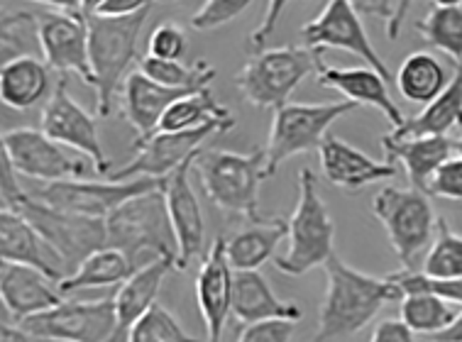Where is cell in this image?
<instances>
[{
    "label": "cell",
    "mask_w": 462,
    "mask_h": 342,
    "mask_svg": "<svg viewBox=\"0 0 462 342\" xmlns=\"http://www.w3.org/2000/svg\"><path fill=\"white\" fill-rule=\"evenodd\" d=\"M137 67L147 79L154 84L169 86V88H206V86L216 79V69L206 64L203 59L194 61L191 67H186L181 61H171V59H157V57H140Z\"/></svg>",
    "instance_id": "e575fe53"
},
{
    "label": "cell",
    "mask_w": 462,
    "mask_h": 342,
    "mask_svg": "<svg viewBox=\"0 0 462 342\" xmlns=\"http://www.w3.org/2000/svg\"><path fill=\"white\" fill-rule=\"evenodd\" d=\"M372 213L387 230L389 245L403 264V269L419 267L420 252L426 250L438 230V217L430 199L419 189L384 186L372 199Z\"/></svg>",
    "instance_id": "52a82bcc"
},
{
    "label": "cell",
    "mask_w": 462,
    "mask_h": 342,
    "mask_svg": "<svg viewBox=\"0 0 462 342\" xmlns=\"http://www.w3.org/2000/svg\"><path fill=\"white\" fill-rule=\"evenodd\" d=\"M0 299H3L5 313L15 318V323H23L25 318L60 306L64 293L60 291V284L42 274L40 269L3 262Z\"/></svg>",
    "instance_id": "44dd1931"
},
{
    "label": "cell",
    "mask_w": 462,
    "mask_h": 342,
    "mask_svg": "<svg viewBox=\"0 0 462 342\" xmlns=\"http://www.w3.org/2000/svg\"><path fill=\"white\" fill-rule=\"evenodd\" d=\"M189 50V40H186V32L177 23H160L150 32V40H147V54L157 59H171V61H181Z\"/></svg>",
    "instance_id": "60d3db41"
},
{
    "label": "cell",
    "mask_w": 462,
    "mask_h": 342,
    "mask_svg": "<svg viewBox=\"0 0 462 342\" xmlns=\"http://www.w3.org/2000/svg\"><path fill=\"white\" fill-rule=\"evenodd\" d=\"M433 342H462V310L455 316V320L446 330L433 335Z\"/></svg>",
    "instance_id": "f907efd6"
},
{
    "label": "cell",
    "mask_w": 462,
    "mask_h": 342,
    "mask_svg": "<svg viewBox=\"0 0 462 342\" xmlns=\"http://www.w3.org/2000/svg\"><path fill=\"white\" fill-rule=\"evenodd\" d=\"M433 5H438V8H457V5H462V0H430Z\"/></svg>",
    "instance_id": "11a10c76"
},
{
    "label": "cell",
    "mask_w": 462,
    "mask_h": 342,
    "mask_svg": "<svg viewBox=\"0 0 462 342\" xmlns=\"http://www.w3.org/2000/svg\"><path fill=\"white\" fill-rule=\"evenodd\" d=\"M320 169L323 176L337 189H345L347 193H355L365 186L387 181L399 174V169L392 162H377L370 154L345 143L336 134H328L320 144Z\"/></svg>",
    "instance_id": "ffe728a7"
},
{
    "label": "cell",
    "mask_w": 462,
    "mask_h": 342,
    "mask_svg": "<svg viewBox=\"0 0 462 342\" xmlns=\"http://www.w3.org/2000/svg\"><path fill=\"white\" fill-rule=\"evenodd\" d=\"M3 152L10 157L17 174L42 184L84 179L86 171L91 169L96 171V167L86 159L71 154L64 144L54 143L44 130H32V127L8 130L3 134Z\"/></svg>",
    "instance_id": "7c38bea8"
},
{
    "label": "cell",
    "mask_w": 462,
    "mask_h": 342,
    "mask_svg": "<svg viewBox=\"0 0 462 342\" xmlns=\"http://www.w3.org/2000/svg\"><path fill=\"white\" fill-rule=\"evenodd\" d=\"M196 174L208 200L216 208L245 216L247 220H262L260 186L267 174V150H253L250 154L223 150H201L194 162Z\"/></svg>",
    "instance_id": "3957f363"
},
{
    "label": "cell",
    "mask_w": 462,
    "mask_h": 342,
    "mask_svg": "<svg viewBox=\"0 0 462 342\" xmlns=\"http://www.w3.org/2000/svg\"><path fill=\"white\" fill-rule=\"evenodd\" d=\"M196 91H201V88H196V86L169 88V86L154 84L143 71H130L125 84H123V117L127 120V125L137 133L134 143H143L157 133L162 117L174 100Z\"/></svg>",
    "instance_id": "7402d4cb"
},
{
    "label": "cell",
    "mask_w": 462,
    "mask_h": 342,
    "mask_svg": "<svg viewBox=\"0 0 462 342\" xmlns=\"http://www.w3.org/2000/svg\"><path fill=\"white\" fill-rule=\"evenodd\" d=\"M40 47L47 67L69 76L76 74L93 88L88 61V20L81 10H47L37 13Z\"/></svg>",
    "instance_id": "2e32d148"
},
{
    "label": "cell",
    "mask_w": 462,
    "mask_h": 342,
    "mask_svg": "<svg viewBox=\"0 0 462 342\" xmlns=\"http://www.w3.org/2000/svg\"><path fill=\"white\" fill-rule=\"evenodd\" d=\"M167 272H177V264L171 259H154L144 267L134 269L127 282L118 286L116 296V313H118V335L113 342H127L130 328L157 303L162 282Z\"/></svg>",
    "instance_id": "484cf974"
},
{
    "label": "cell",
    "mask_w": 462,
    "mask_h": 342,
    "mask_svg": "<svg viewBox=\"0 0 462 342\" xmlns=\"http://www.w3.org/2000/svg\"><path fill=\"white\" fill-rule=\"evenodd\" d=\"M157 0H106L96 15L103 17H127L150 10Z\"/></svg>",
    "instance_id": "c3c4849f"
},
{
    "label": "cell",
    "mask_w": 462,
    "mask_h": 342,
    "mask_svg": "<svg viewBox=\"0 0 462 342\" xmlns=\"http://www.w3.org/2000/svg\"><path fill=\"white\" fill-rule=\"evenodd\" d=\"M429 196L462 200V157H450L430 179Z\"/></svg>",
    "instance_id": "b9f144b4"
},
{
    "label": "cell",
    "mask_w": 462,
    "mask_h": 342,
    "mask_svg": "<svg viewBox=\"0 0 462 342\" xmlns=\"http://www.w3.org/2000/svg\"><path fill=\"white\" fill-rule=\"evenodd\" d=\"M296 320H262L245 326L237 342H289L294 335Z\"/></svg>",
    "instance_id": "7bdbcfd3"
},
{
    "label": "cell",
    "mask_w": 462,
    "mask_h": 342,
    "mask_svg": "<svg viewBox=\"0 0 462 342\" xmlns=\"http://www.w3.org/2000/svg\"><path fill=\"white\" fill-rule=\"evenodd\" d=\"M420 272L440 279L462 276V235H455L443 217H438V237L430 245Z\"/></svg>",
    "instance_id": "d590c367"
},
{
    "label": "cell",
    "mask_w": 462,
    "mask_h": 342,
    "mask_svg": "<svg viewBox=\"0 0 462 342\" xmlns=\"http://www.w3.org/2000/svg\"><path fill=\"white\" fill-rule=\"evenodd\" d=\"M389 282H394L399 286V291H423L433 293V296H440L448 303H460L462 306V276H455V279H440V276H429L419 272V269H403V272H396V274L387 276Z\"/></svg>",
    "instance_id": "f35d334b"
},
{
    "label": "cell",
    "mask_w": 462,
    "mask_h": 342,
    "mask_svg": "<svg viewBox=\"0 0 462 342\" xmlns=\"http://www.w3.org/2000/svg\"><path fill=\"white\" fill-rule=\"evenodd\" d=\"M370 342H413V330L402 318L399 320H382L372 330Z\"/></svg>",
    "instance_id": "7dc6e473"
},
{
    "label": "cell",
    "mask_w": 462,
    "mask_h": 342,
    "mask_svg": "<svg viewBox=\"0 0 462 342\" xmlns=\"http://www.w3.org/2000/svg\"><path fill=\"white\" fill-rule=\"evenodd\" d=\"M79 3H81V13H84L86 17H91L98 13V8H101L106 0H79Z\"/></svg>",
    "instance_id": "db71d44e"
},
{
    "label": "cell",
    "mask_w": 462,
    "mask_h": 342,
    "mask_svg": "<svg viewBox=\"0 0 462 342\" xmlns=\"http://www.w3.org/2000/svg\"><path fill=\"white\" fill-rule=\"evenodd\" d=\"M450 79L453 76L448 74L446 64L430 51H411L396 71V88L409 103L429 106L446 91Z\"/></svg>",
    "instance_id": "f1b7e54d"
},
{
    "label": "cell",
    "mask_w": 462,
    "mask_h": 342,
    "mask_svg": "<svg viewBox=\"0 0 462 342\" xmlns=\"http://www.w3.org/2000/svg\"><path fill=\"white\" fill-rule=\"evenodd\" d=\"M10 210L23 213L32 223L34 230L42 235L51 250L60 254L69 274H74L76 267L88 254L108 247V227H106L103 217H88L69 213V210L51 208L30 193H25L17 200L15 208Z\"/></svg>",
    "instance_id": "9c48e42d"
},
{
    "label": "cell",
    "mask_w": 462,
    "mask_h": 342,
    "mask_svg": "<svg viewBox=\"0 0 462 342\" xmlns=\"http://www.w3.org/2000/svg\"><path fill=\"white\" fill-rule=\"evenodd\" d=\"M326 269V296L319 310V333L313 342H330L350 337L372 323L384 303L402 299L394 282L362 274L337 254L323 264Z\"/></svg>",
    "instance_id": "6da1fadb"
},
{
    "label": "cell",
    "mask_w": 462,
    "mask_h": 342,
    "mask_svg": "<svg viewBox=\"0 0 462 342\" xmlns=\"http://www.w3.org/2000/svg\"><path fill=\"white\" fill-rule=\"evenodd\" d=\"M336 223L326 200L319 193V179L313 169L299 171V200L289 217V250L274 259L282 274L303 276L316 267H323L336 250Z\"/></svg>",
    "instance_id": "5b68a950"
},
{
    "label": "cell",
    "mask_w": 462,
    "mask_h": 342,
    "mask_svg": "<svg viewBox=\"0 0 462 342\" xmlns=\"http://www.w3.org/2000/svg\"><path fill=\"white\" fill-rule=\"evenodd\" d=\"M0 257L10 264L40 269L57 284L69 276L60 254L51 250L42 235L34 230L32 223L17 210L3 208L0 213Z\"/></svg>",
    "instance_id": "d6986e66"
},
{
    "label": "cell",
    "mask_w": 462,
    "mask_h": 342,
    "mask_svg": "<svg viewBox=\"0 0 462 342\" xmlns=\"http://www.w3.org/2000/svg\"><path fill=\"white\" fill-rule=\"evenodd\" d=\"M462 120V61L455 64V74L448 88L436 100H430L416 117H406L396 127L394 137H426V134H448Z\"/></svg>",
    "instance_id": "f546056e"
},
{
    "label": "cell",
    "mask_w": 462,
    "mask_h": 342,
    "mask_svg": "<svg viewBox=\"0 0 462 342\" xmlns=\"http://www.w3.org/2000/svg\"><path fill=\"white\" fill-rule=\"evenodd\" d=\"M289 3H291V0H269L262 23L250 32V47H253L254 51L264 50L267 40L274 34L279 23H282V15H284V10L289 8Z\"/></svg>",
    "instance_id": "ee69618b"
},
{
    "label": "cell",
    "mask_w": 462,
    "mask_h": 342,
    "mask_svg": "<svg viewBox=\"0 0 462 342\" xmlns=\"http://www.w3.org/2000/svg\"><path fill=\"white\" fill-rule=\"evenodd\" d=\"M127 342H203L186 333L174 313L154 303L127 333Z\"/></svg>",
    "instance_id": "74e56055"
},
{
    "label": "cell",
    "mask_w": 462,
    "mask_h": 342,
    "mask_svg": "<svg viewBox=\"0 0 462 342\" xmlns=\"http://www.w3.org/2000/svg\"><path fill=\"white\" fill-rule=\"evenodd\" d=\"M316 81H319V86L343 93V100H350L355 106H370V108L382 110L394 130L406 123V116L402 113V108L389 96L387 81L372 67L337 69L320 61Z\"/></svg>",
    "instance_id": "603a6c76"
},
{
    "label": "cell",
    "mask_w": 462,
    "mask_h": 342,
    "mask_svg": "<svg viewBox=\"0 0 462 342\" xmlns=\"http://www.w3.org/2000/svg\"><path fill=\"white\" fill-rule=\"evenodd\" d=\"M303 42L313 51L323 50H345L353 51L360 59L367 61V67L377 71L384 81H392V71L384 64V59L379 57L377 50L372 47L370 37L362 27V17L353 10L347 0H326V5L313 17L311 23L301 27Z\"/></svg>",
    "instance_id": "5bb4252c"
},
{
    "label": "cell",
    "mask_w": 462,
    "mask_h": 342,
    "mask_svg": "<svg viewBox=\"0 0 462 342\" xmlns=\"http://www.w3.org/2000/svg\"><path fill=\"white\" fill-rule=\"evenodd\" d=\"M289 237V220L282 217H262L253 226L226 240V254L236 272L260 269L264 262L274 257L279 243Z\"/></svg>",
    "instance_id": "4316f807"
},
{
    "label": "cell",
    "mask_w": 462,
    "mask_h": 342,
    "mask_svg": "<svg viewBox=\"0 0 462 342\" xmlns=\"http://www.w3.org/2000/svg\"><path fill=\"white\" fill-rule=\"evenodd\" d=\"M233 274L226 254V237H216L196 276V303L201 310L208 342H220L227 316L233 313Z\"/></svg>",
    "instance_id": "ac0fdd59"
},
{
    "label": "cell",
    "mask_w": 462,
    "mask_h": 342,
    "mask_svg": "<svg viewBox=\"0 0 462 342\" xmlns=\"http://www.w3.org/2000/svg\"><path fill=\"white\" fill-rule=\"evenodd\" d=\"M320 67V51L311 47H274L254 51L236 76L237 91L254 108L277 110Z\"/></svg>",
    "instance_id": "8992f818"
},
{
    "label": "cell",
    "mask_w": 462,
    "mask_h": 342,
    "mask_svg": "<svg viewBox=\"0 0 462 342\" xmlns=\"http://www.w3.org/2000/svg\"><path fill=\"white\" fill-rule=\"evenodd\" d=\"M134 272L133 262L127 259L125 252L116 247H103L93 252L76 267L74 274L60 282V291L67 296L79 289H101V286H120L130 279Z\"/></svg>",
    "instance_id": "4dcf8cb0"
},
{
    "label": "cell",
    "mask_w": 462,
    "mask_h": 342,
    "mask_svg": "<svg viewBox=\"0 0 462 342\" xmlns=\"http://www.w3.org/2000/svg\"><path fill=\"white\" fill-rule=\"evenodd\" d=\"M42 130L54 143L86 154L98 174L108 176L110 159L103 152L96 117L69 96V76H60V81H57L47 106H44Z\"/></svg>",
    "instance_id": "9a60e30c"
},
{
    "label": "cell",
    "mask_w": 462,
    "mask_h": 342,
    "mask_svg": "<svg viewBox=\"0 0 462 342\" xmlns=\"http://www.w3.org/2000/svg\"><path fill=\"white\" fill-rule=\"evenodd\" d=\"M455 152H460V157H462V120H460V137L455 140Z\"/></svg>",
    "instance_id": "9f6ffc18"
},
{
    "label": "cell",
    "mask_w": 462,
    "mask_h": 342,
    "mask_svg": "<svg viewBox=\"0 0 462 342\" xmlns=\"http://www.w3.org/2000/svg\"><path fill=\"white\" fill-rule=\"evenodd\" d=\"M353 10L360 17H372V20H384L392 25L399 10V0H347Z\"/></svg>",
    "instance_id": "bcb514c9"
},
{
    "label": "cell",
    "mask_w": 462,
    "mask_h": 342,
    "mask_svg": "<svg viewBox=\"0 0 462 342\" xmlns=\"http://www.w3.org/2000/svg\"><path fill=\"white\" fill-rule=\"evenodd\" d=\"M34 3H42V5H50V8L57 10H81L79 0H34Z\"/></svg>",
    "instance_id": "f5cc1de1"
},
{
    "label": "cell",
    "mask_w": 462,
    "mask_h": 342,
    "mask_svg": "<svg viewBox=\"0 0 462 342\" xmlns=\"http://www.w3.org/2000/svg\"><path fill=\"white\" fill-rule=\"evenodd\" d=\"M147 13L127 17L91 15L88 20V61L93 71V91H96V116L108 117L113 113V100L118 88H123L127 71L137 57V40L143 32Z\"/></svg>",
    "instance_id": "277c9868"
},
{
    "label": "cell",
    "mask_w": 462,
    "mask_h": 342,
    "mask_svg": "<svg viewBox=\"0 0 462 342\" xmlns=\"http://www.w3.org/2000/svg\"><path fill=\"white\" fill-rule=\"evenodd\" d=\"M413 0H399V10H396V17L392 25H387V37L392 40V42H396L399 40V34H402V23L403 17H406V13L411 10Z\"/></svg>",
    "instance_id": "681fc988"
},
{
    "label": "cell",
    "mask_w": 462,
    "mask_h": 342,
    "mask_svg": "<svg viewBox=\"0 0 462 342\" xmlns=\"http://www.w3.org/2000/svg\"><path fill=\"white\" fill-rule=\"evenodd\" d=\"M357 108L350 100L333 103H286L274 110L272 133L267 143V174L274 176L277 169L299 154L320 150L328 137L330 125Z\"/></svg>",
    "instance_id": "ba28073f"
},
{
    "label": "cell",
    "mask_w": 462,
    "mask_h": 342,
    "mask_svg": "<svg viewBox=\"0 0 462 342\" xmlns=\"http://www.w3.org/2000/svg\"><path fill=\"white\" fill-rule=\"evenodd\" d=\"M382 147L389 159L402 162L413 189L429 193L430 179L448 159L453 157L455 140L448 134H426V137H394L384 134Z\"/></svg>",
    "instance_id": "cb8c5ba5"
},
{
    "label": "cell",
    "mask_w": 462,
    "mask_h": 342,
    "mask_svg": "<svg viewBox=\"0 0 462 342\" xmlns=\"http://www.w3.org/2000/svg\"><path fill=\"white\" fill-rule=\"evenodd\" d=\"M42 342H113L118 335L116 296L98 300H61L60 306L17 323Z\"/></svg>",
    "instance_id": "30bf717a"
},
{
    "label": "cell",
    "mask_w": 462,
    "mask_h": 342,
    "mask_svg": "<svg viewBox=\"0 0 462 342\" xmlns=\"http://www.w3.org/2000/svg\"><path fill=\"white\" fill-rule=\"evenodd\" d=\"M50 67L37 57L10 59L0 69V98L13 110H30L51 96Z\"/></svg>",
    "instance_id": "83f0119b"
},
{
    "label": "cell",
    "mask_w": 462,
    "mask_h": 342,
    "mask_svg": "<svg viewBox=\"0 0 462 342\" xmlns=\"http://www.w3.org/2000/svg\"><path fill=\"white\" fill-rule=\"evenodd\" d=\"M416 30L423 37V42L430 44L433 50L453 59L455 64L462 61V5L457 8H433L429 15L416 23Z\"/></svg>",
    "instance_id": "836d02e7"
},
{
    "label": "cell",
    "mask_w": 462,
    "mask_h": 342,
    "mask_svg": "<svg viewBox=\"0 0 462 342\" xmlns=\"http://www.w3.org/2000/svg\"><path fill=\"white\" fill-rule=\"evenodd\" d=\"M162 186H164V179H154V176H140V179H133V181H108V184L84 181V179H67V181L34 186L30 196L42 200L51 208L106 220L125 200L134 199L140 193L157 191Z\"/></svg>",
    "instance_id": "8fae6325"
},
{
    "label": "cell",
    "mask_w": 462,
    "mask_h": 342,
    "mask_svg": "<svg viewBox=\"0 0 462 342\" xmlns=\"http://www.w3.org/2000/svg\"><path fill=\"white\" fill-rule=\"evenodd\" d=\"M32 340L34 337H30V335L17 326V323L10 326L8 320H3V328H0V342H32Z\"/></svg>",
    "instance_id": "816d5d0a"
},
{
    "label": "cell",
    "mask_w": 462,
    "mask_h": 342,
    "mask_svg": "<svg viewBox=\"0 0 462 342\" xmlns=\"http://www.w3.org/2000/svg\"><path fill=\"white\" fill-rule=\"evenodd\" d=\"M236 127V117H218L208 125L184 130V133H154L143 143H133L134 159L130 164L108 174V181H133V176H154L164 179L186 159L201 150L206 137L216 133H227Z\"/></svg>",
    "instance_id": "4fadbf2b"
},
{
    "label": "cell",
    "mask_w": 462,
    "mask_h": 342,
    "mask_svg": "<svg viewBox=\"0 0 462 342\" xmlns=\"http://www.w3.org/2000/svg\"><path fill=\"white\" fill-rule=\"evenodd\" d=\"M218 117H233L226 106H220L218 100L213 98L210 88L189 93L184 98L174 100L162 117L157 133H184V130H196L218 120Z\"/></svg>",
    "instance_id": "1f68e13d"
},
{
    "label": "cell",
    "mask_w": 462,
    "mask_h": 342,
    "mask_svg": "<svg viewBox=\"0 0 462 342\" xmlns=\"http://www.w3.org/2000/svg\"><path fill=\"white\" fill-rule=\"evenodd\" d=\"M199 152L191 154L171 174L164 176V186H162L164 199H167L169 220H171V227H174L179 243V269L189 267L196 257H206V252H203L206 220H203L201 203H199L194 189L189 184V171L194 169Z\"/></svg>",
    "instance_id": "e0dca14e"
},
{
    "label": "cell",
    "mask_w": 462,
    "mask_h": 342,
    "mask_svg": "<svg viewBox=\"0 0 462 342\" xmlns=\"http://www.w3.org/2000/svg\"><path fill=\"white\" fill-rule=\"evenodd\" d=\"M42 54L37 13H13L3 17V64L17 57Z\"/></svg>",
    "instance_id": "8d00e7d4"
},
{
    "label": "cell",
    "mask_w": 462,
    "mask_h": 342,
    "mask_svg": "<svg viewBox=\"0 0 462 342\" xmlns=\"http://www.w3.org/2000/svg\"><path fill=\"white\" fill-rule=\"evenodd\" d=\"M254 0H203V5L191 15V27L199 32H213L218 27L233 23Z\"/></svg>",
    "instance_id": "ab89813d"
},
{
    "label": "cell",
    "mask_w": 462,
    "mask_h": 342,
    "mask_svg": "<svg viewBox=\"0 0 462 342\" xmlns=\"http://www.w3.org/2000/svg\"><path fill=\"white\" fill-rule=\"evenodd\" d=\"M106 227L108 247L125 252L134 269L164 257L171 259L179 272V243L162 189L125 200L106 217Z\"/></svg>",
    "instance_id": "7a4b0ae2"
},
{
    "label": "cell",
    "mask_w": 462,
    "mask_h": 342,
    "mask_svg": "<svg viewBox=\"0 0 462 342\" xmlns=\"http://www.w3.org/2000/svg\"><path fill=\"white\" fill-rule=\"evenodd\" d=\"M25 189L17 181V169L13 167L10 157L3 152L0 154V199H3V208H15L17 200L25 196Z\"/></svg>",
    "instance_id": "f6af8a7d"
},
{
    "label": "cell",
    "mask_w": 462,
    "mask_h": 342,
    "mask_svg": "<svg viewBox=\"0 0 462 342\" xmlns=\"http://www.w3.org/2000/svg\"><path fill=\"white\" fill-rule=\"evenodd\" d=\"M399 313L403 323L411 328L413 333L420 335L440 333L455 320V310L450 309L448 300L423 291L402 293Z\"/></svg>",
    "instance_id": "d6a6232c"
},
{
    "label": "cell",
    "mask_w": 462,
    "mask_h": 342,
    "mask_svg": "<svg viewBox=\"0 0 462 342\" xmlns=\"http://www.w3.org/2000/svg\"><path fill=\"white\" fill-rule=\"evenodd\" d=\"M233 316L243 326H253L262 320H301L303 310L274 296L272 286L257 269L233 274Z\"/></svg>",
    "instance_id": "d4e9b609"
}]
</instances>
